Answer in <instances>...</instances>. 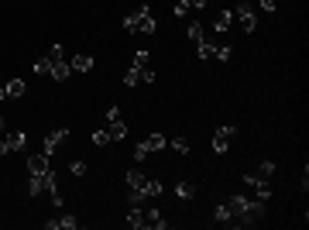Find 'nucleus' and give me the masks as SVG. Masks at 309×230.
<instances>
[{
  "instance_id": "obj_29",
  "label": "nucleus",
  "mask_w": 309,
  "mask_h": 230,
  "mask_svg": "<svg viewBox=\"0 0 309 230\" xmlns=\"http://www.w3.org/2000/svg\"><path fill=\"white\" fill-rule=\"evenodd\" d=\"M227 148H230V141L220 138V134H213V151H217V155H227Z\"/></svg>"
},
{
  "instance_id": "obj_2",
  "label": "nucleus",
  "mask_w": 309,
  "mask_h": 230,
  "mask_svg": "<svg viewBox=\"0 0 309 230\" xmlns=\"http://www.w3.org/2000/svg\"><path fill=\"white\" fill-rule=\"evenodd\" d=\"M134 31H141V35H155V31H158L155 14H151V4H141L134 11Z\"/></svg>"
},
{
  "instance_id": "obj_4",
  "label": "nucleus",
  "mask_w": 309,
  "mask_h": 230,
  "mask_svg": "<svg viewBox=\"0 0 309 230\" xmlns=\"http://www.w3.org/2000/svg\"><path fill=\"white\" fill-rule=\"evenodd\" d=\"M244 185H248V189H254V199H264V203L272 199V185H268V179H264V175L248 172V175H244Z\"/></svg>"
},
{
  "instance_id": "obj_37",
  "label": "nucleus",
  "mask_w": 309,
  "mask_h": 230,
  "mask_svg": "<svg viewBox=\"0 0 309 230\" xmlns=\"http://www.w3.org/2000/svg\"><path fill=\"white\" fill-rule=\"evenodd\" d=\"M258 7H261L264 14H275V0H258Z\"/></svg>"
},
{
  "instance_id": "obj_25",
  "label": "nucleus",
  "mask_w": 309,
  "mask_h": 230,
  "mask_svg": "<svg viewBox=\"0 0 309 230\" xmlns=\"http://www.w3.org/2000/svg\"><path fill=\"white\" fill-rule=\"evenodd\" d=\"M48 72H52V58H38V62H34V76H48Z\"/></svg>"
},
{
  "instance_id": "obj_6",
  "label": "nucleus",
  "mask_w": 309,
  "mask_h": 230,
  "mask_svg": "<svg viewBox=\"0 0 309 230\" xmlns=\"http://www.w3.org/2000/svg\"><path fill=\"white\" fill-rule=\"evenodd\" d=\"M66 138H69V127H58V131H52V134L45 138V144H42V151L52 158V155H55V148H62V144H66Z\"/></svg>"
},
{
  "instance_id": "obj_21",
  "label": "nucleus",
  "mask_w": 309,
  "mask_h": 230,
  "mask_svg": "<svg viewBox=\"0 0 309 230\" xmlns=\"http://www.w3.org/2000/svg\"><path fill=\"white\" fill-rule=\"evenodd\" d=\"M186 38H189L193 45H199V38H203V24H199V21H193L189 28H186Z\"/></svg>"
},
{
  "instance_id": "obj_32",
  "label": "nucleus",
  "mask_w": 309,
  "mask_h": 230,
  "mask_svg": "<svg viewBox=\"0 0 309 230\" xmlns=\"http://www.w3.org/2000/svg\"><path fill=\"white\" fill-rule=\"evenodd\" d=\"M172 14H175V17H186V14H189V0H179V4L172 7Z\"/></svg>"
},
{
  "instance_id": "obj_8",
  "label": "nucleus",
  "mask_w": 309,
  "mask_h": 230,
  "mask_svg": "<svg viewBox=\"0 0 309 230\" xmlns=\"http://www.w3.org/2000/svg\"><path fill=\"white\" fill-rule=\"evenodd\" d=\"M79 227V220L72 217V213H62L55 220H45V230H76Z\"/></svg>"
},
{
  "instance_id": "obj_31",
  "label": "nucleus",
  "mask_w": 309,
  "mask_h": 230,
  "mask_svg": "<svg viewBox=\"0 0 309 230\" xmlns=\"http://www.w3.org/2000/svg\"><path fill=\"white\" fill-rule=\"evenodd\" d=\"M230 55H234V48H230V45H217V55H213V58H220V62H230Z\"/></svg>"
},
{
  "instance_id": "obj_18",
  "label": "nucleus",
  "mask_w": 309,
  "mask_h": 230,
  "mask_svg": "<svg viewBox=\"0 0 309 230\" xmlns=\"http://www.w3.org/2000/svg\"><path fill=\"white\" fill-rule=\"evenodd\" d=\"M4 138H7L11 151H21L24 144H28V134H24V131H11V134H4Z\"/></svg>"
},
{
  "instance_id": "obj_33",
  "label": "nucleus",
  "mask_w": 309,
  "mask_h": 230,
  "mask_svg": "<svg viewBox=\"0 0 309 230\" xmlns=\"http://www.w3.org/2000/svg\"><path fill=\"white\" fill-rule=\"evenodd\" d=\"M217 134H220V138H234V134H237V127H234V124H223V127H217Z\"/></svg>"
},
{
  "instance_id": "obj_30",
  "label": "nucleus",
  "mask_w": 309,
  "mask_h": 230,
  "mask_svg": "<svg viewBox=\"0 0 309 230\" xmlns=\"http://www.w3.org/2000/svg\"><path fill=\"white\" fill-rule=\"evenodd\" d=\"M148 58H151V52H145V48L134 52V69H145V66H148Z\"/></svg>"
},
{
  "instance_id": "obj_10",
  "label": "nucleus",
  "mask_w": 309,
  "mask_h": 230,
  "mask_svg": "<svg viewBox=\"0 0 309 230\" xmlns=\"http://www.w3.org/2000/svg\"><path fill=\"white\" fill-rule=\"evenodd\" d=\"M69 69H72V72H93V69H96V58H93V55H72Z\"/></svg>"
},
{
  "instance_id": "obj_24",
  "label": "nucleus",
  "mask_w": 309,
  "mask_h": 230,
  "mask_svg": "<svg viewBox=\"0 0 309 230\" xmlns=\"http://www.w3.org/2000/svg\"><path fill=\"white\" fill-rule=\"evenodd\" d=\"M93 144H96V148H107V144H110V131H107V127H103V131H93Z\"/></svg>"
},
{
  "instance_id": "obj_12",
  "label": "nucleus",
  "mask_w": 309,
  "mask_h": 230,
  "mask_svg": "<svg viewBox=\"0 0 309 230\" xmlns=\"http://www.w3.org/2000/svg\"><path fill=\"white\" fill-rule=\"evenodd\" d=\"M145 227H151V230H165L169 223H165V217H161V210H145Z\"/></svg>"
},
{
  "instance_id": "obj_23",
  "label": "nucleus",
  "mask_w": 309,
  "mask_h": 230,
  "mask_svg": "<svg viewBox=\"0 0 309 230\" xmlns=\"http://www.w3.org/2000/svg\"><path fill=\"white\" fill-rule=\"evenodd\" d=\"M175 196H179V199H193V196H196L193 182H179V185H175Z\"/></svg>"
},
{
  "instance_id": "obj_41",
  "label": "nucleus",
  "mask_w": 309,
  "mask_h": 230,
  "mask_svg": "<svg viewBox=\"0 0 309 230\" xmlns=\"http://www.w3.org/2000/svg\"><path fill=\"white\" fill-rule=\"evenodd\" d=\"M0 134H7V120L4 117H0Z\"/></svg>"
},
{
  "instance_id": "obj_27",
  "label": "nucleus",
  "mask_w": 309,
  "mask_h": 230,
  "mask_svg": "<svg viewBox=\"0 0 309 230\" xmlns=\"http://www.w3.org/2000/svg\"><path fill=\"white\" fill-rule=\"evenodd\" d=\"M172 151H175V155H189V141L186 138H172Z\"/></svg>"
},
{
  "instance_id": "obj_40",
  "label": "nucleus",
  "mask_w": 309,
  "mask_h": 230,
  "mask_svg": "<svg viewBox=\"0 0 309 230\" xmlns=\"http://www.w3.org/2000/svg\"><path fill=\"white\" fill-rule=\"evenodd\" d=\"M0 155H11V144H7V138L0 134Z\"/></svg>"
},
{
  "instance_id": "obj_14",
  "label": "nucleus",
  "mask_w": 309,
  "mask_h": 230,
  "mask_svg": "<svg viewBox=\"0 0 309 230\" xmlns=\"http://www.w3.org/2000/svg\"><path fill=\"white\" fill-rule=\"evenodd\" d=\"M213 220H217V223H223V227H234V213H230L227 203H217V210H213Z\"/></svg>"
},
{
  "instance_id": "obj_7",
  "label": "nucleus",
  "mask_w": 309,
  "mask_h": 230,
  "mask_svg": "<svg viewBox=\"0 0 309 230\" xmlns=\"http://www.w3.org/2000/svg\"><path fill=\"white\" fill-rule=\"evenodd\" d=\"M230 24H234V7H223V11H217V17H213V31H217V35H227Z\"/></svg>"
},
{
  "instance_id": "obj_15",
  "label": "nucleus",
  "mask_w": 309,
  "mask_h": 230,
  "mask_svg": "<svg viewBox=\"0 0 309 230\" xmlns=\"http://www.w3.org/2000/svg\"><path fill=\"white\" fill-rule=\"evenodd\" d=\"M127 227L145 230V210H141V206H131V210H127Z\"/></svg>"
},
{
  "instance_id": "obj_36",
  "label": "nucleus",
  "mask_w": 309,
  "mask_h": 230,
  "mask_svg": "<svg viewBox=\"0 0 309 230\" xmlns=\"http://www.w3.org/2000/svg\"><path fill=\"white\" fill-rule=\"evenodd\" d=\"M48 58H66V48L55 41V45H52V52H48Z\"/></svg>"
},
{
  "instance_id": "obj_19",
  "label": "nucleus",
  "mask_w": 309,
  "mask_h": 230,
  "mask_svg": "<svg viewBox=\"0 0 309 230\" xmlns=\"http://www.w3.org/2000/svg\"><path fill=\"white\" fill-rule=\"evenodd\" d=\"M145 182H148V175L141 172V169H131V172H127V185H131V189H145Z\"/></svg>"
},
{
  "instance_id": "obj_16",
  "label": "nucleus",
  "mask_w": 309,
  "mask_h": 230,
  "mask_svg": "<svg viewBox=\"0 0 309 230\" xmlns=\"http://www.w3.org/2000/svg\"><path fill=\"white\" fill-rule=\"evenodd\" d=\"M107 131H110V141L127 138V124H124V117H120V120H110V124H107Z\"/></svg>"
},
{
  "instance_id": "obj_43",
  "label": "nucleus",
  "mask_w": 309,
  "mask_h": 230,
  "mask_svg": "<svg viewBox=\"0 0 309 230\" xmlns=\"http://www.w3.org/2000/svg\"><path fill=\"white\" fill-rule=\"evenodd\" d=\"M240 4H248V0H240Z\"/></svg>"
},
{
  "instance_id": "obj_5",
  "label": "nucleus",
  "mask_w": 309,
  "mask_h": 230,
  "mask_svg": "<svg viewBox=\"0 0 309 230\" xmlns=\"http://www.w3.org/2000/svg\"><path fill=\"white\" fill-rule=\"evenodd\" d=\"M234 21H240V28L251 35L254 28H258V14H254L248 4H237V7H234Z\"/></svg>"
},
{
  "instance_id": "obj_38",
  "label": "nucleus",
  "mask_w": 309,
  "mask_h": 230,
  "mask_svg": "<svg viewBox=\"0 0 309 230\" xmlns=\"http://www.w3.org/2000/svg\"><path fill=\"white\" fill-rule=\"evenodd\" d=\"M110 120H120V107H110V110H107V124H110Z\"/></svg>"
},
{
  "instance_id": "obj_42",
  "label": "nucleus",
  "mask_w": 309,
  "mask_h": 230,
  "mask_svg": "<svg viewBox=\"0 0 309 230\" xmlns=\"http://www.w3.org/2000/svg\"><path fill=\"white\" fill-rule=\"evenodd\" d=\"M0 100H7V90H4V86H0Z\"/></svg>"
},
{
  "instance_id": "obj_13",
  "label": "nucleus",
  "mask_w": 309,
  "mask_h": 230,
  "mask_svg": "<svg viewBox=\"0 0 309 230\" xmlns=\"http://www.w3.org/2000/svg\"><path fill=\"white\" fill-rule=\"evenodd\" d=\"M196 55H199V58H213V55H217V41H213V38H199V45H196Z\"/></svg>"
},
{
  "instance_id": "obj_17",
  "label": "nucleus",
  "mask_w": 309,
  "mask_h": 230,
  "mask_svg": "<svg viewBox=\"0 0 309 230\" xmlns=\"http://www.w3.org/2000/svg\"><path fill=\"white\" fill-rule=\"evenodd\" d=\"M4 90H7V100H17V96H24L28 82H24V79H11L7 86H4Z\"/></svg>"
},
{
  "instance_id": "obj_26",
  "label": "nucleus",
  "mask_w": 309,
  "mask_h": 230,
  "mask_svg": "<svg viewBox=\"0 0 309 230\" xmlns=\"http://www.w3.org/2000/svg\"><path fill=\"white\" fill-rule=\"evenodd\" d=\"M137 82H141V69H134V66H131V69L124 72V86H137Z\"/></svg>"
},
{
  "instance_id": "obj_35",
  "label": "nucleus",
  "mask_w": 309,
  "mask_h": 230,
  "mask_svg": "<svg viewBox=\"0 0 309 230\" xmlns=\"http://www.w3.org/2000/svg\"><path fill=\"white\" fill-rule=\"evenodd\" d=\"M69 172L72 175H86V161H69Z\"/></svg>"
},
{
  "instance_id": "obj_28",
  "label": "nucleus",
  "mask_w": 309,
  "mask_h": 230,
  "mask_svg": "<svg viewBox=\"0 0 309 230\" xmlns=\"http://www.w3.org/2000/svg\"><path fill=\"white\" fill-rule=\"evenodd\" d=\"M258 175H264V179H272V175H275V161H272V158H264L261 165H258Z\"/></svg>"
},
{
  "instance_id": "obj_11",
  "label": "nucleus",
  "mask_w": 309,
  "mask_h": 230,
  "mask_svg": "<svg viewBox=\"0 0 309 230\" xmlns=\"http://www.w3.org/2000/svg\"><path fill=\"white\" fill-rule=\"evenodd\" d=\"M48 76H55L58 82H66L69 76H72V69H69V62H66V58H52V72H48Z\"/></svg>"
},
{
  "instance_id": "obj_9",
  "label": "nucleus",
  "mask_w": 309,
  "mask_h": 230,
  "mask_svg": "<svg viewBox=\"0 0 309 230\" xmlns=\"http://www.w3.org/2000/svg\"><path fill=\"white\" fill-rule=\"evenodd\" d=\"M45 172H48V155L45 151L31 155V158H28V175H45Z\"/></svg>"
},
{
  "instance_id": "obj_1",
  "label": "nucleus",
  "mask_w": 309,
  "mask_h": 230,
  "mask_svg": "<svg viewBox=\"0 0 309 230\" xmlns=\"http://www.w3.org/2000/svg\"><path fill=\"white\" fill-rule=\"evenodd\" d=\"M230 213H234V227H251L264 220V199H248V196H230L227 199Z\"/></svg>"
},
{
  "instance_id": "obj_3",
  "label": "nucleus",
  "mask_w": 309,
  "mask_h": 230,
  "mask_svg": "<svg viewBox=\"0 0 309 230\" xmlns=\"http://www.w3.org/2000/svg\"><path fill=\"white\" fill-rule=\"evenodd\" d=\"M58 182L55 175H52V169H48L45 175H28V196H38V193H55Z\"/></svg>"
},
{
  "instance_id": "obj_39",
  "label": "nucleus",
  "mask_w": 309,
  "mask_h": 230,
  "mask_svg": "<svg viewBox=\"0 0 309 230\" xmlns=\"http://www.w3.org/2000/svg\"><path fill=\"white\" fill-rule=\"evenodd\" d=\"M189 7H196V11H203V7H210V0H189Z\"/></svg>"
},
{
  "instance_id": "obj_20",
  "label": "nucleus",
  "mask_w": 309,
  "mask_h": 230,
  "mask_svg": "<svg viewBox=\"0 0 309 230\" xmlns=\"http://www.w3.org/2000/svg\"><path fill=\"white\" fill-rule=\"evenodd\" d=\"M145 148H148V151H161V148H165V134H161V131L148 134V138H145Z\"/></svg>"
},
{
  "instance_id": "obj_22",
  "label": "nucleus",
  "mask_w": 309,
  "mask_h": 230,
  "mask_svg": "<svg viewBox=\"0 0 309 230\" xmlns=\"http://www.w3.org/2000/svg\"><path fill=\"white\" fill-rule=\"evenodd\" d=\"M145 193H148V199H155V196L165 193V185H161L158 179H148V182H145Z\"/></svg>"
},
{
  "instance_id": "obj_34",
  "label": "nucleus",
  "mask_w": 309,
  "mask_h": 230,
  "mask_svg": "<svg viewBox=\"0 0 309 230\" xmlns=\"http://www.w3.org/2000/svg\"><path fill=\"white\" fill-rule=\"evenodd\" d=\"M148 155H151V151L145 148V141H137V148H134V161H145Z\"/></svg>"
}]
</instances>
